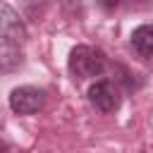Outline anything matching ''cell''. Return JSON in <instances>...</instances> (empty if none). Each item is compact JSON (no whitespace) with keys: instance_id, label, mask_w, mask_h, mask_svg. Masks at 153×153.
<instances>
[{"instance_id":"cell-5","label":"cell","mask_w":153,"mask_h":153,"mask_svg":"<svg viewBox=\"0 0 153 153\" xmlns=\"http://www.w3.org/2000/svg\"><path fill=\"white\" fill-rule=\"evenodd\" d=\"M131 48L141 57H153V26L141 24L131 31Z\"/></svg>"},{"instance_id":"cell-4","label":"cell","mask_w":153,"mask_h":153,"mask_svg":"<svg viewBox=\"0 0 153 153\" xmlns=\"http://www.w3.org/2000/svg\"><path fill=\"white\" fill-rule=\"evenodd\" d=\"M0 36L5 41H12V43H24L29 38V31H26V24L22 22L19 12L12 10L7 2L0 0Z\"/></svg>"},{"instance_id":"cell-2","label":"cell","mask_w":153,"mask_h":153,"mask_svg":"<svg viewBox=\"0 0 153 153\" xmlns=\"http://www.w3.org/2000/svg\"><path fill=\"white\" fill-rule=\"evenodd\" d=\"M45 105V91L38 86H17L10 93V110L14 115H33Z\"/></svg>"},{"instance_id":"cell-3","label":"cell","mask_w":153,"mask_h":153,"mask_svg":"<svg viewBox=\"0 0 153 153\" xmlns=\"http://www.w3.org/2000/svg\"><path fill=\"white\" fill-rule=\"evenodd\" d=\"M88 100L91 105L98 110V112H115L120 108V88L108 81V79H100L96 84H91L88 88Z\"/></svg>"},{"instance_id":"cell-7","label":"cell","mask_w":153,"mask_h":153,"mask_svg":"<svg viewBox=\"0 0 153 153\" xmlns=\"http://www.w3.org/2000/svg\"><path fill=\"white\" fill-rule=\"evenodd\" d=\"M120 2H122V0H98V5H100L103 10H115Z\"/></svg>"},{"instance_id":"cell-6","label":"cell","mask_w":153,"mask_h":153,"mask_svg":"<svg viewBox=\"0 0 153 153\" xmlns=\"http://www.w3.org/2000/svg\"><path fill=\"white\" fill-rule=\"evenodd\" d=\"M22 65V50H19V43H12V41H5L0 43V74L2 72H12Z\"/></svg>"},{"instance_id":"cell-1","label":"cell","mask_w":153,"mask_h":153,"mask_svg":"<svg viewBox=\"0 0 153 153\" xmlns=\"http://www.w3.org/2000/svg\"><path fill=\"white\" fill-rule=\"evenodd\" d=\"M67 67L79 79H93L105 72V55L103 50L91 48V45H74L69 50Z\"/></svg>"}]
</instances>
